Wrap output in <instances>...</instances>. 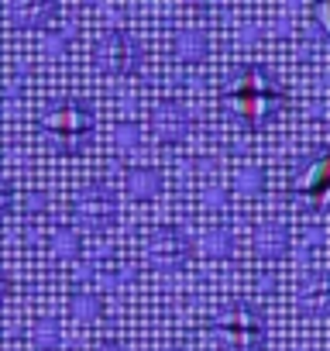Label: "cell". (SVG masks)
Segmentation results:
<instances>
[{"mask_svg": "<svg viewBox=\"0 0 330 351\" xmlns=\"http://www.w3.org/2000/svg\"><path fill=\"white\" fill-rule=\"evenodd\" d=\"M52 8H55V0H14L18 21H28V25H38Z\"/></svg>", "mask_w": 330, "mask_h": 351, "instance_id": "cell-1", "label": "cell"}, {"mask_svg": "<svg viewBox=\"0 0 330 351\" xmlns=\"http://www.w3.org/2000/svg\"><path fill=\"white\" fill-rule=\"evenodd\" d=\"M316 18H320L323 32L330 35V0H316Z\"/></svg>", "mask_w": 330, "mask_h": 351, "instance_id": "cell-2", "label": "cell"}]
</instances>
